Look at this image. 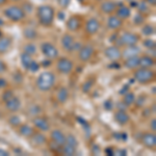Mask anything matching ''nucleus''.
Returning a JSON list of instances; mask_svg holds the SVG:
<instances>
[{"label": "nucleus", "instance_id": "nucleus-2", "mask_svg": "<svg viewBox=\"0 0 156 156\" xmlns=\"http://www.w3.org/2000/svg\"><path fill=\"white\" fill-rule=\"evenodd\" d=\"M55 75L52 72H43L37 78V87L42 92H48L55 84Z\"/></svg>", "mask_w": 156, "mask_h": 156}, {"label": "nucleus", "instance_id": "nucleus-60", "mask_svg": "<svg viewBox=\"0 0 156 156\" xmlns=\"http://www.w3.org/2000/svg\"><path fill=\"white\" fill-rule=\"evenodd\" d=\"M0 25H3V21H1V20H0Z\"/></svg>", "mask_w": 156, "mask_h": 156}, {"label": "nucleus", "instance_id": "nucleus-36", "mask_svg": "<svg viewBox=\"0 0 156 156\" xmlns=\"http://www.w3.org/2000/svg\"><path fill=\"white\" fill-rule=\"evenodd\" d=\"M144 22H145L144 15L140 14V12L135 14L134 18H133V23H134V25H142V24H144Z\"/></svg>", "mask_w": 156, "mask_h": 156}, {"label": "nucleus", "instance_id": "nucleus-54", "mask_svg": "<svg viewBox=\"0 0 156 156\" xmlns=\"http://www.w3.org/2000/svg\"><path fill=\"white\" fill-rule=\"evenodd\" d=\"M149 5H152V6H155L156 4V0H145Z\"/></svg>", "mask_w": 156, "mask_h": 156}, {"label": "nucleus", "instance_id": "nucleus-18", "mask_svg": "<svg viewBox=\"0 0 156 156\" xmlns=\"http://www.w3.org/2000/svg\"><path fill=\"white\" fill-rule=\"evenodd\" d=\"M50 136H51V140H53L54 143H56V144H58L60 146H62L66 143V135L64 134L62 131H60L59 129L52 130Z\"/></svg>", "mask_w": 156, "mask_h": 156}, {"label": "nucleus", "instance_id": "nucleus-6", "mask_svg": "<svg viewBox=\"0 0 156 156\" xmlns=\"http://www.w3.org/2000/svg\"><path fill=\"white\" fill-rule=\"evenodd\" d=\"M73 69H74V64L71 59L67 58V57H60L57 59L56 62V70L60 74H70Z\"/></svg>", "mask_w": 156, "mask_h": 156}, {"label": "nucleus", "instance_id": "nucleus-10", "mask_svg": "<svg viewBox=\"0 0 156 156\" xmlns=\"http://www.w3.org/2000/svg\"><path fill=\"white\" fill-rule=\"evenodd\" d=\"M100 22L96 18H90L85 23V32L90 36H94L99 31Z\"/></svg>", "mask_w": 156, "mask_h": 156}, {"label": "nucleus", "instance_id": "nucleus-48", "mask_svg": "<svg viewBox=\"0 0 156 156\" xmlns=\"http://www.w3.org/2000/svg\"><path fill=\"white\" fill-rule=\"evenodd\" d=\"M150 128H151V130H152L153 132L156 131V120L155 119L151 120V122H150Z\"/></svg>", "mask_w": 156, "mask_h": 156}, {"label": "nucleus", "instance_id": "nucleus-15", "mask_svg": "<svg viewBox=\"0 0 156 156\" xmlns=\"http://www.w3.org/2000/svg\"><path fill=\"white\" fill-rule=\"evenodd\" d=\"M74 37L69 34H65L62 37V46L66 51L71 52L73 51V46H74Z\"/></svg>", "mask_w": 156, "mask_h": 156}, {"label": "nucleus", "instance_id": "nucleus-44", "mask_svg": "<svg viewBox=\"0 0 156 156\" xmlns=\"http://www.w3.org/2000/svg\"><path fill=\"white\" fill-rule=\"evenodd\" d=\"M14 80L17 83H21V82L23 81V76H22V74H20L19 72H17V73H15V75H14Z\"/></svg>", "mask_w": 156, "mask_h": 156}, {"label": "nucleus", "instance_id": "nucleus-9", "mask_svg": "<svg viewBox=\"0 0 156 156\" xmlns=\"http://www.w3.org/2000/svg\"><path fill=\"white\" fill-rule=\"evenodd\" d=\"M104 55L107 57L108 59L110 60H118L122 57V51L119 47H117L115 45H112V46L107 47L106 49L104 50Z\"/></svg>", "mask_w": 156, "mask_h": 156}, {"label": "nucleus", "instance_id": "nucleus-20", "mask_svg": "<svg viewBox=\"0 0 156 156\" xmlns=\"http://www.w3.org/2000/svg\"><path fill=\"white\" fill-rule=\"evenodd\" d=\"M12 41L9 37H0V54H4L11 49Z\"/></svg>", "mask_w": 156, "mask_h": 156}, {"label": "nucleus", "instance_id": "nucleus-25", "mask_svg": "<svg viewBox=\"0 0 156 156\" xmlns=\"http://www.w3.org/2000/svg\"><path fill=\"white\" fill-rule=\"evenodd\" d=\"M155 65L154 58H152L151 56L145 55V56L140 57V67L142 68H151Z\"/></svg>", "mask_w": 156, "mask_h": 156}, {"label": "nucleus", "instance_id": "nucleus-41", "mask_svg": "<svg viewBox=\"0 0 156 156\" xmlns=\"http://www.w3.org/2000/svg\"><path fill=\"white\" fill-rule=\"evenodd\" d=\"M14 96V94H12V92L11 90H5V92L2 94V100H3L4 102H6L7 100H9L11 98Z\"/></svg>", "mask_w": 156, "mask_h": 156}, {"label": "nucleus", "instance_id": "nucleus-21", "mask_svg": "<svg viewBox=\"0 0 156 156\" xmlns=\"http://www.w3.org/2000/svg\"><path fill=\"white\" fill-rule=\"evenodd\" d=\"M100 9L104 14L110 15L117 9V4L114 1H103L101 5H100Z\"/></svg>", "mask_w": 156, "mask_h": 156}, {"label": "nucleus", "instance_id": "nucleus-7", "mask_svg": "<svg viewBox=\"0 0 156 156\" xmlns=\"http://www.w3.org/2000/svg\"><path fill=\"white\" fill-rule=\"evenodd\" d=\"M122 46H130V45H136L140 41V36L134 32L125 31L119 37Z\"/></svg>", "mask_w": 156, "mask_h": 156}, {"label": "nucleus", "instance_id": "nucleus-16", "mask_svg": "<svg viewBox=\"0 0 156 156\" xmlns=\"http://www.w3.org/2000/svg\"><path fill=\"white\" fill-rule=\"evenodd\" d=\"M80 25H81V20L77 16H71L67 21V28L72 32L77 31L80 28Z\"/></svg>", "mask_w": 156, "mask_h": 156}, {"label": "nucleus", "instance_id": "nucleus-27", "mask_svg": "<svg viewBox=\"0 0 156 156\" xmlns=\"http://www.w3.org/2000/svg\"><path fill=\"white\" fill-rule=\"evenodd\" d=\"M62 153L66 156H73L76 154V147L65 143V144L62 146Z\"/></svg>", "mask_w": 156, "mask_h": 156}, {"label": "nucleus", "instance_id": "nucleus-13", "mask_svg": "<svg viewBox=\"0 0 156 156\" xmlns=\"http://www.w3.org/2000/svg\"><path fill=\"white\" fill-rule=\"evenodd\" d=\"M32 122H34V125L36 126V128H37L39 130H41V131H49L50 129V124L49 122L47 121L45 118L43 117H36L34 120H32Z\"/></svg>", "mask_w": 156, "mask_h": 156}, {"label": "nucleus", "instance_id": "nucleus-28", "mask_svg": "<svg viewBox=\"0 0 156 156\" xmlns=\"http://www.w3.org/2000/svg\"><path fill=\"white\" fill-rule=\"evenodd\" d=\"M23 36L26 40H29V41H34V40L37 39V32L34 28H31V27H27L23 30Z\"/></svg>", "mask_w": 156, "mask_h": 156}, {"label": "nucleus", "instance_id": "nucleus-22", "mask_svg": "<svg viewBox=\"0 0 156 156\" xmlns=\"http://www.w3.org/2000/svg\"><path fill=\"white\" fill-rule=\"evenodd\" d=\"M115 12V16L119 17L121 20L128 19L130 17V15H131V11L126 5H120Z\"/></svg>", "mask_w": 156, "mask_h": 156}, {"label": "nucleus", "instance_id": "nucleus-56", "mask_svg": "<svg viewBox=\"0 0 156 156\" xmlns=\"http://www.w3.org/2000/svg\"><path fill=\"white\" fill-rule=\"evenodd\" d=\"M50 62H51V59H48V60H43V66H45V67H48V66H50Z\"/></svg>", "mask_w": 156, "mask_h": 156}, {"label": "nucleus", "instance_id": "nucleus-29", "mask_svg": "<svg viewBox=\"0 0 156 156\" xmlns=\"http://www.w3.org/2000/svg\"><path fill=\"white\" fill-rule=\"evenodd\" d=\"M31 137H32V142L37 146H42V145L46 144V142H47L46 136H45L44 134H42L41 132H34Z\"/></svg>", "mask_w": 156, "mask_h": 156}, {"label": "nucleus", "instance_id": "nucleus-1", "mask_svg": "<svg viewBox=\"0 0 156 156\" xmlns=\"http://www.w3.org/2000/svg\"><path fill=\"white\" fill-rule=\"evenodd\" d=\"M37 19H39L40 24L43 25V26L48 27L53 24L55 11L52 6L45 4V5H41L37 7Z\"/></svg>", "mask_w": 156, "mask_h": 156}, {"label": "nucleus", "instance_id": "nucleus-55", "mask_svg": "<svg viewBox=\"0 0 156 156\" xmlns=\"http://www.w3.org/2000/svg\"><path fill=\"white\" fill-rule=\"evenodd\" d=\"M0 156H9V152L5 150L0 149Z\"/></svg>", "mask_w": 156, "mask_h": 156}, {"label": "nucleus", "instance_id": "nucleus-63", "mask_svg": "<svg viewBox=\"0 0 156 156\" xmlns=\"http://www.w3.org/2000/svg\"><path fill=\"white\" fill-rule=\"evenodd\" d=\"M129 1H135V0H129Z\"/></svg>", "mask_w": 156, "mask_h": 156}, {"label": "nucleus", "instance_id": "nucleus-59", "mask_svg": "<svg viewBox=\"0 0 156 156\" xmlns=\"http://www.w3.org/2000/svg\"><path fill=\"white\" fill-rule=\"evenodd\" d=\"M58 17H59V19H60V18L64 19V18H65V17H64V12H59V16H58Z\"/></svg>", "mask_w": 156, "mask_h": 156}, {"label": "nucleus", "instance_id": "nucleus-33", "mask_svg": "<svg viewBox=\"0 0 156 156\" xmlns=\"http://www.w3.org/2000/svg\"><path fill=\"white\" fill-rule=\"evenodd\" d=\"M136 7L138 9V12H140V14H143V15L147 14V12L150 11V5L146 1H144V0L140 1V3H137Z\"/></svg>", "mask_w": 156, "mask_h": 156}, {"label": "nucleus", "instance_id": "nucleus-50", "mask_svg": "<svg viewBox=\"0 0 156 156\" xmlns=\"http://www.w3.org/2000/svg\"><path fill=\"white\" fill-rule=\"evenodd\" d=\"M118 108H119V110H126L127 105H125L124 102H120L118 103Z\"/></svg>", "mask_w": 156, "mask_h": 156}, {"label": "nucleus", "instance_id": "nucleus-19", "mask_svg": "<svg viewBox=\"0 0 156 156\" xmlns=\"http://www.w3.org/2000/svg\"><path fill=\"white\" fill-rule=\"evenodd\" d=\"M115 120L118 124L120 125H126L128 122H129L130 118L129 115L127 114L126 110H118L115 114Z\"/></svg>", "mask_w": 156, "mask_h": 156}, {"label": "nucleus", "instance_id": "nucleus-61", "mask_svg": "<svg viewBox=\"0 0 156 156\" xmlns=\"http://www.w3.org/2000/svg\"><path fill=\"white\" fill-rule=\"evenodd\" d=\"M2 37V34H1V31H0V37Z\"/></svg>", "mask_w": 156, "mask_h": 156}, {"label": "nucleus", "instance_id": "nucleus-38", "mask_svg": "<svg viewBox=\"0 0 156 156\" xmlns=\"http://www.w3.org/2000/svg\"><path fill=\"white\" fill-rule=\"evenodd\" d=\"M66 143L69 145H72L74 147H77L78 146V142H77V138L74 136L73 134H69L66 136Z\"/></svg>", "mask_w": 156, "mask_h": 156}, {"label": "nucleus", "instance_id": "nucleus-51", "mask_svg": "<svg viewBox=\"0 0 156 156\" xmlns=\"http://www.w3.org/2000/svg\"><path fill=\"white\" fill-rule=\"evenodd\" d=\"M81 48V44H80L79 42H75L74 43V46H73V51H76V50H79Z\"/></svg>", "mask_w": 156, "mask_h": 156}, {"label": "nucleus", "instance_id": "nucleus-62", "mask_svg": "<svg viewBox=\"0 0 156 156\" xmlns=\"http://www.w3.org/2000/svg\"><path fill=\"white\" fill-rule=\"evenodd\" d=\"M12 1H20V0H12Z\"/></svg>", "mask_w": 156, "mask_h": 156}, {"label": "nucleus", "instance_id": "nucleus-45", "mask_svg": "<svg viewBox=\"0 0 156 156\" xmlns=\"http://www.w3.org/2000/svg\"><path fill=\"white\" fill-rule=\"evenodd\" d=\"M41 112V108L39 107V105H32L30 108V114L31 115H37Z\"/></svg>", "mask_w": 156, "mask_h": 156}, {"label": "nucleus", "instance_id": "nucleus-47", "mask_svg": "<svg viewBox=\"0 0 156 156\" xmlns=\"http://www.w3.org/2000/svg\"><path fill=\"white\" fill-rule=\"evenodd\" d=\"M6 65L4 64V62H2V60H0V74L1 73H4L6 71Z\"/></svg>", "mask_w": 156, "mask_h": 156}, {"label": "nucleus", "instance_id": "nucleus-34", "mask_svg": "<svg viewBox=\"0 0 156 156\" xmlns=\"http://www.w3.org/2000/svg\"><path fill=\"white\" fill-rule=\"evenodd\" d=\"M25 53L29 54V55H34L37 53V46L32 43H29V44H26L24 46V51Z\"/></svg>", "mask_w": 156, "mask_h": 156}, {"label": "nucleus", "instance_id": "nucleus-46", "mask_svg": "<svg viewBox=\"0 0 156 156\" xmlns=\"http://www.w3.org/2000/svg\"><path fill=\"white\" fill-rule=\"evenodd\" d=\"M70 2H71V0H58L59 5L62 7H67L70 4Z\"/></svg>", "mask_w": 156, "mask_h": 156}, {"label": "nucleus", "instance_id": "nucleus-37", "mask_svg": "<svg viewBox=\"0 0 156 156\" xmlns=\"http://www.w3.org/2000/svg\"><path fill=\"white\" fill-rule=\"evenodd\" d=\"M95 83V79H89L87 80V81L84 82L83 84H82V90H83L84 93H87L90 92V89L93 87V85Z\"/></svg>", "mask_w": 156, "mask_h": 156}, {"label": "nucleus", "instance_id": "nucleus-43", "mask_svg": "<svg viewBox=\"0 0 156 156\" xmlns=\"http://www.w3.org/2000/svg\"><path fill=\"white\" fill-rule=\"evenodd\" d=\"M50 149L53 151V152H60V151H62V146L56 144V143H54L53 140H52V142L50 143Z\"/></svg>", "mask_w": 156, "mask_h": 156}, {"label": "nucleus", "instance_id": "nucleus-5", "mask_svg": "<svg viewBox=\"0 0 156 156\" xmlns=\"http://www.w3.org/2000/svg\"><path fill=\"white\" fill-rule=\"evenodd\" d=\"M41 51L44 54V56L48 59H55L58 57V49L55 47V45L50 42L42 43Z\"/></svg>", "mask_w": 156, "mask_h": 156}, {"label": "nucleus", "instance_id": "nucleus-24", "mask_svg": "<svg viewBox=\"0 0 156 156\" xmlns=\"http://www.w3.org/2000/svg\"><path fill=\"white\" fill-rule=\"evenodd\" d=\"M125 67L130 70H135L136 68L140 67V56H132L128 57L125 60Z\"/></svg>", "mask_w": 156, "mask_h": 156}, {"label": "nucleus", "instance_id": "nucleus-42", "mask_svg": "<svg viewBox=\"0 0 156 156\" xmlns=\"http://www.w3.org/2000/svg\"><path fill=\"white\" fill-rule=\"evenodd\" d=\"M146 101V96L144 95V96H140V97H137V98H135V104H136V106L137 107H140V106H143L144 105V103Z\"/></svg>", "mask_w": 156, "mask_h": 156}, {"label": "nucleus", "instance_id": "nucleus-58", "mask_svg": "<svg viewBox=\"0 0 156 156\" xmlns=\"http://www.w3.org/2000/svg\"><path fill=\"white\" fill-rule=\"evenodd\" d=\"M7 0H0V5H2V4H5Z\"/></svg>", "mask_w": 156, "mask_h": 156}, {"label": "nucleus", "instance_id": "nucleus-31", "mask_svg": "<svg viewBox=\"0 0 156 156\" xmlns=\"http://www.w3.org/2000/svg\"><path fill=\"white\" fill-rule=\"evenodd\" d=\"M135 101V95L133 94L132 92H127L124 94V97H123V102L125 103V105L127 106H130L132 105Z\"/></svg>", "mask_w": 156, "mask_h": 156}, {"label": "nucleus", "instance_id": "nucleus-23", "mask_svg": "<svg viewBox=\"0 0 156 156\" xmlns=\"http://www.w3.org/2000/svg\"><path fill=\"white\" fill-rule=\"evenodd\" d=\"M34 132H36V130L27 124H21L19 126V133L24 137H27V138L31 137Z\"/></svg>", "mask_w": 156, "mask_h": 156}, {"label": "nucleus", "instance_id": "nucleus-49", "mask_svg": "<svg viewBox=\"0 0 156 156\" xmlns=\"http://www.w3.org/2000/svg\"><path fill=\"white\" fill-rule=\"evenodd\" d=\"M104 108L107 110H110L112 108V102L110 101V100H108V101H106L104 103Z\"/></svg>", "mask_w": 156, "mask_h": 156}, {"label": "nucleus", "instance_id": "nucleus-4", "mask_svg": "<svg viewBox=\"0 0 156 156\" xmlns=\"http://www.w3.org/2000/svg\"><path fill=\"white\" fill-rule=\"evenodd\" d=\"M4 16L6 17L9 20H11L12 22H20L22 21L26 14L24 12L23 9L21 6L18 5H11V6H7L5 9L3 11Z\"/></svg>", "mask_w": 156, "mask_h": 156}, {"label": "nucleus", "instance_id": "nucleus-12", "mask_svg": "<svg viewBox=\"0 0 156 156\" xmlns=\"http://www.w3.org/2000/svg\"><path fill=\"white\" fill-rule=\"evenodd\" d=\"M140 52H142V49L138 46H136V45H130V46H125L124 50L122 51V56L126 59L128 57L137 56Z\"/></svg>", "mask_w": 156, "mask_h": 156}, {"label": "nucleus", "instance_id": "nucleus-39", "mask_svg": "<svg viewBox=\"0 0 156 156\" xmlns=\"http://www.w3.org/2000/svg\"><path fill=\"white\" fill-rule=\"evenodd\" d=\"M144 46L148 49H155V42L152 39H146L143 42Z\"/></svg>", "mask_w": 156, "mask_h": 156}, {"label": "nucleus", "instance_id": "nucleus-52", "mask_svg": "<svg viewBox=\"0 0 156 156\" xmlns=\"http://www.w3.org/2000/svg\"><path fill=\"white\" fill-rule=\"evenodd\" d=\"M7 85V82L5 81V79H3V78H0V89H3V87H5Z\"/></svg>", "mask_w": 156, "mask_h": 156}, {"label": "nucleus", "instance_id": "nucleus-8", "mask_svg": "<svg viewBox=\"0 0 156 156\" xmlns=\"http://www.w3.org/2000/svg\"><path fill=\"white\" fill-rule=\"evenodd\" d=\"M95 53V49L92 45H84L81 46L78 52V58L81 60L82 62H87L92 58L93 55Z\"/></svg>", "mask_w": 156, "mask_h": 156}, {"label": "nucleus", "instance_id": "nucleus-14", "mask_svg": "<svg viewBox=\"0 0 156 156\" xmlns=\"http://www.w3.org/2000/svg\"><path fill=\"white\" fill-rule=\"evenodd\" d=\"M5 107L9 112H18L20 109V107H21V101H20V99L18 97L12 96L11 99L7 100L5 102Z\"/></svg>", "mask_w": 156, "mask_h": 156}, {"label": "nucleus", "instance_id": "nucleus-32", "mask_svg": "<svg viewBox=\"0 0 156 156\" xmlns=\"http://www.w3.org/2000/svg\"><path fill=\"white\" fill-rule=\"evenodd\" d=\"M154 32H155V28H154V26H152L151 24H145L142 28V34L146 37L153 36Z\"/></svg>", "mask_w": 156, "mask_h": 156}, {"label": "nucleus", "instance_id": "nucleus-30", "mask_svg": "<svg viewBox=\"0 0 156 156\" xmlns=\"http://www.w3.org/2000/svg\"><path fill=\"white\" fill-rule=\"evenodd\" d=\"M20 60H21V64L22 66H23L25 69H28L30 62H32V55H29L27 53H25V52H23L21 55H20Z\"/></svg>", "mask_w": 156, "mask_h": 156}, {"label": "nucleus", "instance_id": "nucleus-17", "mask_svg": "<svg viewBox=\"0 0 156 156\" xmlns=\"http://www.w3.org/2000/svg\"><path fill=\"white\" fill-rule=\"evenodd\" d=\"M106 25L109 29H112V30L119 29L123 25V20H121L119 17H117V16H109L107 18Z\"/></svg>", "mask_w": 156, "mask_h": 156}, {"label": "nucleus", "instance_id": "nucleus-40", "mask_svg": "<svg viewBox=\"0 0 156 156\" xmlns=\"http://www.w3.org/2000/svg\"><path fill=\"white\" fill-rule=\"evenodd\" d=\"M39 69H40V65L37 64V62H36V60H34L32 59V62H30V65H29V67H28V71L30 72H37V71H39Z\"/></svg>", "mask_w": 156, "mask_h": 156}, {"label": "nucleus", "instance_id": "nucleus-11", "mask_svg": "<svg viewBox=\"0 0 156 156\" xmlns=\"http://www.w3.org/2000/svg\"><path fill=\"white\" fill-rule=\"evenodd\" d=\"M142 143L145 147L154 149L156 146V135L152 132H146L142 135Z\"/></svg>", "mask_w": 156, "mask_h": 156}, {"label": "nucleus", "instance_id": "nucleus-35", "mask_svg": "<svg viewBox=\"0 0 156 156\" xmlns=\"http://www.w3.org/2000/svg\"><path fill=\"white\" fill-rule=\"evenodd\" d=\"M9 123L12 127H19L20 125L22 124V121H21V118L18 117V115H12L9 119Z\"/></svg>", "mask_w": 156, "mask_h": 156}, {"label": "nucleus", "instance_id": "nucleus-3", "mask_svg": "<svg viewBox=\"0 0 156 156\" xmlns=\"http://www.w3.org/2000/svg\"><path fill=\"white\" fill-rule=\"evenodd\" d=\"M133 77H134L135 81H137L138 83L148 84L155 79V72L151 70L150 68L138 67L133 73Z\"/></svg>", "mask_w": 156, "mask_h": 156}, {"label": "nucleus", "instance_id": "nucleus-53", "mask_svg": "<svg viewBox=\"0 0 156 156\" xmlns=\"http://www.w3.org/2000/svg\"><path fill=\"white\" fill-rule=\"evenodd\" d=\"M114 154H119L121 156H124V155H126L127 154V151L126 150H119L117 153H114Z\"/></svg>", "mask_w": 156, "mask_h": 156}, {"label": "nucleus", "instance_id": "nucleus-26", "mask_svg": "<svg viewBox=\"0 0 156 156\" xmlns=\"http://www.w3.org/2000/svg\"><path fill=\"white\" fill-rule=\"evenodd\" d=\"M56 99L59 103H66L67 100L69 99V92L66 87H60V89L57 90L56 94Z\"/></svg>", "mask_w": 156, "mask_h": 156}, {"label": "nucleus", "instance_id": "nucleus-57", "mask_svg": "<svg viewBox=\"0 0 156 156\" xmlns=\"http://www.w3.org/2000/svg\"><path fill=\"white\" fill-rule=\"evenodd\" d=\"M105 152H106L108 155H115V154H114L115 152L112 151V149H109V148H107V149L105 150Z\"/></svg>", "mask_w": 156, "mask_h": 156}]
</instances>
